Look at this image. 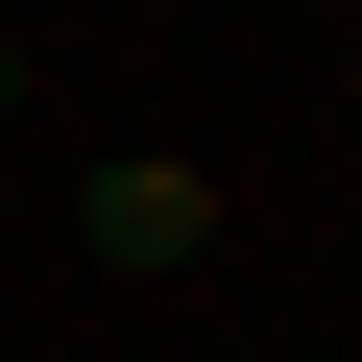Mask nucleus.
<instances>
[{
    "label": "nucleus",
    "mask_w": 362,
    "mask_h": 362,
    "mask_svg": "<svg viewBox=\"0 0 362 362\" xmlns=\"http://www.w3.org/2000/svg\"><path fill=\"white\" fill-rule=\"evenodd\" d=\"M73 266H121V290L145 266H218V169L194 145H97L73 169Z\"/></svg>",
    "instance_id": "obj_1"
},
{
    "label": "nucleus",
    "mask_w": 362,
    "mask_h": 362,
    "mask_svg": "<svg viewBox=\"0 0 362 362\" xmlns=\"http://www.w3.org/2000/svg\"><path fill=\"white\" fill-rule=\"evenodd\" d=\"M25 73H49V49H25V25H0V121H25Z\"/></svg>",
    "instance_id": "obj_2"
}]
</instances>
